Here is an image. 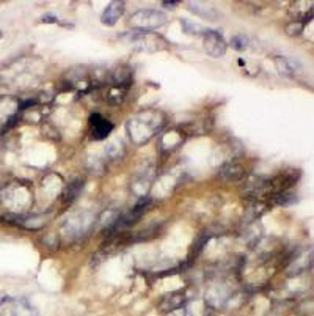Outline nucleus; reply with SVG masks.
I'll return each mask as SVG.
<instances>
[{"mask_svg":"<svg viewBox=\"0 0 314 316\" xmlns=\"http://www.w3.org/2000/svg\"><path fill=\"white\" fill-rule=\"evenodd\" d=\"M183 28H184L186 33H189V35H198V33H201V31H203V28L200 25H196L193 22H189L186 19L183 21Z\"/></svg>","mask_w":314,"mask_h":316,"instance_id":"9b49d317","label":"nucleus"},{"mask_svg":"<svg viewBox=\"0 0 314 316\" xmlns=\"http://www.w3.org/2000/svg\"><path fill=\"white\" fill-rule=\"evenodd\" d=\"M90 123H91V135L94 140H104L113 131V124L109 120L102 118L99 114L91 115Z\"/></svg>","mask_w":314,"mask_h":316,"instance_id":"20e7f679","label":"nucleus"},{"mask_svg":"<svg viewBox=\"0 0 314 316\" xmlns=\"http://www.w3.org/2000/svg\"><path fill=\"white\" fill-rule=\"evenodd\" d=\"M286 31H288V35H291V37L300 35L302 31H303V22H291L286 27Z\"/></svg>","mask_w":314,"mask_h":316,"instance_id":"f8f14e48","label":"nucleus"},{"mask_svg":"<svg viewBox=\"0 0 314 316\" xmlns=\"http://www.w3.org/2000/svg\"><path fill=\"white\" fill-rule=\"evenodd\" d=\"M126 43H129L130 46H134L135 49L140 51H159V49H167L168 43L165 41L162 37L151 33V31H145V30H137L132 31V33H123L121 37Z\"/></svg>","mask_w":314,"mask_h":316,"instance_id":"f257e3e1","label":"nucleus"},{"mask_svg":"<svg viewBox=\"0 0 314 316\" xmlns=\"http://www.w3.org/2000/svg\"><path fill=\"white\" fill-rule=\"evenodd\" d=\"M187 7L190 8L192 13H195L196 16H201L203 19H207V21H214V19H217V11L211 8L209 5L206 4H201V2H189Z\"/></svg>","mask_w":314,"mask_h":316,"instance_id":"0eeeda50","label":"nucleus"},{"mask_svg":"<svg viewBox=\"0 0 314 316\" xmlns=\"http://www.w3.org/2000/svg\"><path fill=\"white\" fill-rule=\"evenodd\" d=\"M176 5H178V2H163V7H167V8H168V7H170V8H175Z\"/></svg>","mask_w":314,"mask_h":316,"instance_id":"ddd939ff","label":"nucleus"},{"mask_svg":"<svg viewBox=\"0 0 314 316\" xmlns=\"http://www.w3.org/2000/svg\"><path fill=\"white\" fill-rule=\"evenodd\" d=\"M204 38V49L209 55L212 57H222L226 52V41L219 31L214 30H206L203 33Z\"/></svg>","mask_w":314,"mask_h":316,"instance_id":"7ed1b4c3","label":"nucleus"},{"mask_svg":"<svg viewBox=\"0 0 314 316\" xmlns=\"http://www.w3.org/2000/svg\"><path fill=\"white\" fill-rule=\"evenodd\" d=\"M275 65H276V69L282 73L283 76H289L292 77L294 76V68L289 63L288 58H283V57H275Z\"/></svg>","mask_w":314,"mask_h":316,"instance_id":"6e6552de","label":"nucleus"},{"mask_svg":"<svg viewBox=\"0 0 314 316\" xmlns=\"http://www.w3.org/2000/svg\"><path fill=\"white\" fill-rule=\"evenodd\" d=\"M0 38H2V31H0Z\"/></svg>","mask_w":314,"mask_h":316,"instance_id":"4468645a","label":"nucleus"},{"mask_svg":"<svg viewBox=\"0 0 314 316\" xmlns=\"http://www.w3.org/2000/svg\"><path fill=\"white\" fill-rule=\"evenodd\" d=\"M0 316H2V314H0Z\"/></svg>","mask_w":314,"mask_h":316,"instance_id":"2eb2a0df","label":"nucleus"},{"mask_svg":"<svg viewBox=\"0 0 314 316\" xmlns=\"http://www.w3.org/2000/svg\"><path fill=\"white\" fill-rule=\"evenodd\" d=\"M129 22L137 30L148 31V30H154L167 24V14L154 8H142L130 16Z\"/></svg>","mask_w":314,"mask_h":316,"instance_id":"f03ea898","label":"nucleus"},{"mask_svg":"<svg viewBox=\"0 0 314 316\" xmlns=\"http://www.w3.org/2000/svg\"><path fill=\"white\" fill-rule=\"evenodd\" d=\"M11 316H38V310L27 299H16L13 301Z\"/></svg>","mask_w":314,"mask_h":316,"instance_id":"423d86ee","label":"nucleus"},{"mask_svg":"<svg viewBox=\"0 0 314 316\" xmlns=\"http://www.w3.org/2000/svg\"><path fill=\"white\" fill-rule=\"evenodd\" d=\"M247 44H249V41H247L245 35H236L231 40V46H233L236 51H245Z\"/></svg>","mask_w":314,"mask_h":316,"instance_id":"9d476101","label":"nucleus"},{"mask_svg":"<svg viewBox=\"0 0 314 316\" xmlns=\"http://www.w3.org/2000/svg\"><path fill=\"white\" fill-rule=\"evenodd\" d=\"M222 177L228 180H239L243 177V170L239 165H228L222 170Z\"/></svg>","mask_w":314,"mask_h":316,"instance_id":"1a4fd4ad","label":"nucleus"},{"mask_svg":"<svg viewBox=\"0 0 314 316\" xmlns=\"http://www.w3.org/2000/svg\"><path fill=\"white\" fill-rule=\"evenodd\" d=\"M124 14V2H112L102 13L101 22L107 27H113Z\"/></svg>","mask_w":314,"mask_h":316,"instance_id":"39448f33","label":"nucleus"}]
</instances>
